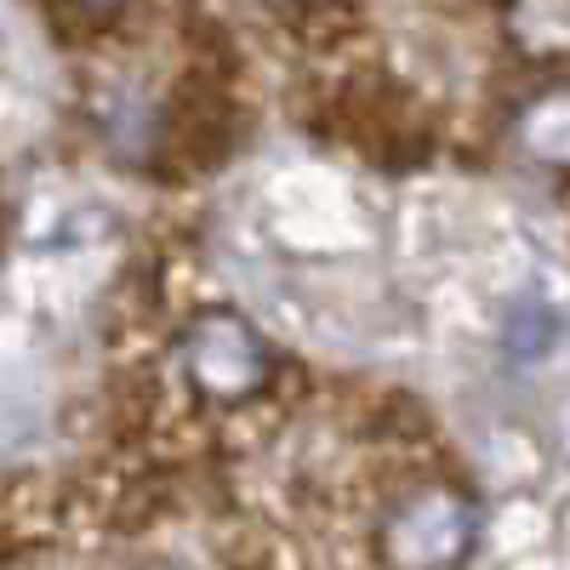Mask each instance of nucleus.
<instances>
[{"label": "nucleus", "mask_w": 570, "mask_h": 570, "mask_svg": "<svg viewBox=\"0 0 570 570\" xmlns=\"http://www.w3.org/2000/svg\"><path fill=\"white\" fill-rule=\"evenodd\" d=\"M183 371H188V383H195L206 400H246L263 389V376H268V360H263V343L252 337V325L246 320H234V314H200L195 325H188V337H183Z\"/></svg>", "instance_id": "1"}, {"label": "nucleus", "mask_w": 570, "mask_h": 570, "mask_svg": "<svg viewBox=\"0 0 570 570\" xmlns=\"http://www.w3.org/2000/svg\"><path fill=\"white\" fill-rule=\"evenodd\" d=\"M473 508L451 491H422L411 497L394 525H389V564L394 570H456L468 553H473Z\"/></svg>", "instance_id": "2"}, {"label": "nucleus", "mask_w": 570, "mask_h": 570, "mask_svg": "<svg viewBox=\"0 0 570 570\" xmlns=\"http://www.w3.org/2000/svg\"><path fill=\"white\" fill-rule=\"evenodd\" d=\"M519 137H525V149L537 160L570 166V91H542L525 109V120H519Z\"/></svg>", "instance_id": "3"}, {"label": "nucleus", "mask_w": 570, "mask_h": 570, "mask_svg": "<svg viewBox=\"0 0 570 570\" xmlns=\"http://www.w3.org/2000/svg\"><path fill=\"white\" fill-rule=\"evenodd\" d=\"M508 348H513V360H525V365H537L542 354H553V343H559V314L548 308V303H519L513 314H508Z\"/></svg>", "instance_id": "4"}]
</instances>
